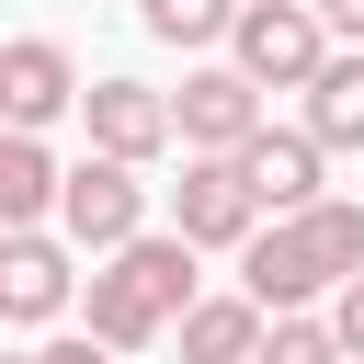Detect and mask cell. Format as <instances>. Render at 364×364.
Returning <instances> with one entry per match:
<instances>
[{
	"label": "cell",
	"instance_id": "277c9868",
	"mask_svg": "<svg viewBox=\"0 0 364 364\" xmlns=\"http://www.w3.org/2000/svg\"><path fill=\"white\" fill-rule=\"evenodd\" d=\"M136 216H148V182H136L125 159H80V171H68V193H57V228H68L80 250H102V262L148 239Z\"/></svg>",
	"mask_w": 364,
	"mask_h": 364
},
{
	"label": "cell",
	"instance_id": "6da1fadb",
	"mask_svg": "<svg viewBox=\"0 0 364 364\" xmlns=\"http://www.w3.org/2000/svg\"><path fill=\"white\" fill-rule=\"evenodd\" d=\"M239 296H262V318H307L318 296H341L353 273H364V205H307V216H273L250 250H239Z\"/></svg>",
	"mask_w": 364,
	"mask_h": 364
},
{
	"label": "cell",
	"instance_id": "52a82bcc",
	"mask_svg": "<svg viewBox=\"0 0 364 364\" xmlns=\"http://www.w3.org/2000/svg\"><path fill=\"white\" fill-rule=\"evenodd\" d=\"M68 102H91L80 68H68V46H57V34H11V46H0V114H11V136L57 125Z\"/></svg>",
	"mask_w": 364,
	"mask_h": 364
},
{
	"label": "cell",
	"instance_id": "8fae6325",
	"mask_svg": "<svg viewBox=\"0 0 364 364\" xmlns=\"http://www.w3.org/2000/svg\"><path fill=\"white\" fill-rule=\"evenodd\" d=\"M57 193H68V171L46 159V136H0V228L23 239V228H46L57 216Z\"/></svg>",
	"mask_w": 364,
	"mask_h": 364
},
{
	"label": "cell",
	"instance_id": "2e32d148",
	"mask_svg": "<svg viewBox=\"0 0 364 364\" xmlns=\"http://www.w3.org/2000/svg\"><path fill=\"white\" fill-rule=\"evenodd\" d=\"M330 330H341V353H353V364H364V273H353V284H341V296H330Z\"/></svg>",
	"mask_w": 364,
	"mask_h": 364
},
{
	"label": "cell",
	"instance_id": "ba28073f",
	"mask_svg": "<svg viewBox=\"0 0 364 364\" xmlns=\"http://www.w3.org/2000/svg\"><path fill=\"white\" fill-rule=\"evenodd\" d=\"M80 114H91V159H125V171H148V159L182 136V114H171L148 80H91Z\"/></svg>",
	"mask_w": 364,
	"mask_h": 364
},
{
	"label": "cell",
	"instance_id": "7a4b0ae2",
	"mask_svg": "<svg viewBox=\"0 0 364 364\" xmlns=\"http://www.w3.org/2000/svg\"><path fill=\"white\" fill-rule=\"evenodd\" d=\"M205 296H193V239L171 228V239H136V250H114L102 273H91V341L102 353H148L171 318H193Z\"/></svg>",
	"mask_w": 364,
	"mask_h": 364
},
{
	"label": "cell",
	"instance_id": "5bb4252c",
	"mask_svg": "<svg viewBox=\"0 0 364 364\" xmlns=\"http://www.w3.org/2000/svg\"><path fill=\"white\" fill-rule=\"evenodd\" d=\"M148 11V34L159 46H216V34H239V11L250 0H136Z\"/></svg>",
	"mask_w": 364,
	"mask_h": 364
},
{
	"label": "cell",
	"instance_id": "e0dca14e",
	"mask_svg": "<svg viewBox=\"0 0 364 364\" xmlns=\"http://www.w3.org/2000/svg\"><path fill=\"white\" fill-rule=\"evenodd\" d=\"M46 364H114V353H102V341L80 330V341H46Z\"/></svg>",
	"mask_w": 364,
	"mask_h": 364
},
{
	"label": "cell",
	"instance_id": "7c38bea8",
	"mask_svg": "<svg viewBox=\"0 0 364 364\" xmlns=\"http://www.w3.org/2000/svg\"><path fill=\"white\" fill-rule=\"evenodd\" d=\"M182 364H262V296H205L182 318Z\"/></svg>",
	"mask_w": 364,
	"mask_h": 364
},
{
	"label": "cell",
	"instance_id": "5b68a950",
	"mask_svg": "<svg viewBox=\"0 0 364 364\" xmlns=\"http://www.w3.org/2000/svg\"><path fill=\"white\" fill-rule=\"evenodd\" d=\"M171 216H182V239H193V250H250V239H262V193H250V171H239V159H182Z\"/></svg>",
	"mask_w": 364,
	"mask_h": 364
},
{
	"label": "cell",
	"instance_id": "9a60e30c",
	"mask_svg": "<svg viewBox=\"0 0 364 364\" xmlns=\"http://www.w3.org/2000/svg\"><path fill=\"white\" fill-rule=\"evenodd\" d=\"M262 364H353V353H341L330 318H273L262 330Z\"/></svg>",
	"mask_w": 364,
	"mask_h": 364
},
{
	"label": "cell",
	"instance_id": "d6986e66",
	"mask_svg": "<svg viewBox=\"0 0 364 364\" xmlns=\"http://www.w3.org/2000/svg\"><path fill=\"white\" fill-rule=\"evenodd\" d=\"M11 364H46V353H11Z\"/></svg>",
	"mask_w": 364,
	"mask_h": 364
},
{
	"label": "cell",
	"instance_id": "ac0fdd59",
	"mask_svg": "<svg viewBox=\"0 0 364 364\" xmlns=\"http://www.w3.org/2000/svg\"><path fill=\"white\" fill-rule=\"evenodd\" d=\"M318 23H330V34H353V46H364V0H318Z\"/></svg>",
	"mask_w": 364,
	"mask_h": 364
},
{
	"label": "cell",
	"instance_id": "8992f818",
	"mask_svg": "<svg viewBox=\"0 0 364 364\" xmlns=\"http://www.w3.org/2000/svg\"><path fill=\"white\" fill-rule=\"evenodd\" d=\"M171 114H182V148H193V159H239V148L262 136V80H250V68H193Z\"/></svg>",
	"mask_w": 364,
	"mask_h": 364
},
{
	"label": "cell",
	"instance_id": "30bf717a",
	"mask_svg": "<svg viewBox=\"0 0 364 364\" xmlns=\"http://www.w3.org/2000/svg\"><path fill=\"white\" fill-rule=\"evenodd\" d=\"M68 307V239H46V228H23V239H0V318H57Z\"/></svg>",
	"mask_w": 364,
	"mask_h": 364
},
{
	"label": "cell",
	"instance_id": "4fadbf2b",
	"mask_svg": "<svg viewBox=\"0 0 364 364\" xmlns=\"http://www.w3.org/2000/svg\"><path fill=\"white\" fill-rule=\"evenodd\" d=\"M307 136H318V148H364V46L318 68V91H307Z\"/></svg>",
	"mask_w": 364,
	"mask_h": 364
},
{
	"label": "cell",
	"instance_id": "9c48e42d",
	"mask_svg": "<svg viewBox=\"0 0 364 364\" xmlns=\"http://www.w3.org/2000/svg\"><path fill=\"white\" fill-rule=\"evenodd\" d=\"M318 159H330V148H318L307 125H262V136L239 148V171H250L262 216H307V205H330V193H318Z\"/></svg>",
	"mask_w": 364,
	"mask_h": 364
},
{
	"label": "cell",
	"instance_id": "3957f363",
	"mask_svg": "<svg viewBox=\"0 0 364 364\" xmlns=\"http://www.w3.org/2000/svg\"><path fill=\"white\" fill-rule=\"evenodd\" d=\"M228 46H239V68H250L262 91H318V68H330V23H318V0H250Z\"/></svg>",
	"mask_w": 364,
	"mask_h": 364
}]
</instances>
